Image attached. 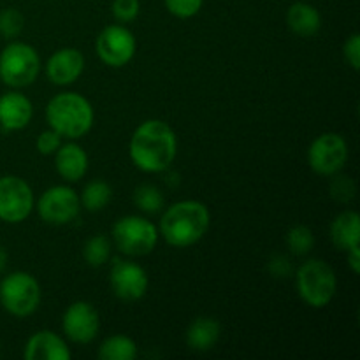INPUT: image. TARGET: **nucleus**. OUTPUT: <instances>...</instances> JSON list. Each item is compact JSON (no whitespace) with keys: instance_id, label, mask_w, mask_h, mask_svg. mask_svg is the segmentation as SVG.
<instances>
[{"instance_id":"1","label":"nucleus","mask_w":360,"mask_h":360,"mask_svg":"<svg viewBox=\"0 0 360 360\" xmlns=\"http://www.w3.org/2000/svg\"><path fill=\"white\" fill-rule=\"evenodd\" d=\"M178 139L171 127L162 120L141 123L130 137L129 155L137 169L144 172H162L174 162Z\"/></svg>"},{"instance_id":"2","label":"nucleus","mask_w":360,"mask_h":360,"mask_svg":"<svg viewBox=\"0 0 360 360\" xmlns=\"http://www.w3.org/2000/svg\"><path fill=\"white\" fill-rule=\"evenodd\" d=\"M211 224L210 210L199 200H179L167 207L160 220L165 241L176 248H188L206 236Z\"/></svg>"},{"instance_id":"3","label":"nucleus","mask_w":360,"mask_h":360,"mask_svg":"<svg viewBox=\"0 0 360 360\" xmlns=\"http://www.w3.org/2000/svg\"><path fill=\"white\" fill-rule=\"evenodd\" d=\"M94 108L83 95L63 91L55 95L46 108L49 127L67 139H79L94 127Z\"/></svg>"},{"instance_id":"4","label":"nucleus","mask_w":360,"mask_h":360,"mask_svg":"<svg viewBox=\"0 0 360 360\" xmlns=\"http://www.w3.org/2000/svg\"><path fill=\"white\" fill-rule=\"evenodd\" d=\"M299 297L311 308H326L338 290V278L333 267L319 259L302 264L295 274Z\"/></svg>"},{"instance_id":"5","label":"nucleus","mask_w":360,"mask_h":360,"mask_svg":"<svg viewBox=\"0 0 360 360\" xmlns=\"http://www.w3.org/2000/svg\"><path fill=\"white\" fill-rule=\"evenodd\" d=\"M41 72V58L30 44L11 42L0 53V79L13 88L34 83Z\"/></svg>"},{"instance_id":"6","label":"nucleus","mask_w":360,"mask_h":360,"mask_svg":"<svg viewBox=\"0 0 360 360\" xmlns=\"http://www.w3.org/2000/svg\"><path fill=\"white\" fill-rule=\"evenodd\" d=\"M0 302L14 316L32 315L41 302V287L32 274L16 271L0 283Z\"/></svg>"},{"instance_id":"7","label":"nucleus","mask_w":360,"mask_h":360,"mask_svg":"<svg viewBox=\"0 0 360 360\" xmlns=\"http://www.w3.org/2000/svg\"><path fill=\"white\" fill-rule=\"evenodd\" d=\"M112 238L120 252L125 255L143 257L155 250L158 243V229L150 220L143 217L120 218L112 227Z\"/></svg>"},{"instance_id":"8","label":"nucleus","mask_w":360,"mask_h":360,"mask_svg":"<svg viewBox=\"0 0 360 360\" xmlns=\"http://www.w3.org/2000/svg\"><path fill=\"white\" fill-rule=\"evenodd\" d=\"M313 171L322 176L338 174L348 160V144L340 134L327 132L316 137L308 150Z\"/></svg>"},{"instance_id":"9","label":"nucleus","mask_w":360,"mask_h":360,"mask_svg":"<svg viewBox=\"0 0 360 360\" xmlns=\"http://www.w3.org/2000/svg\"><path fill=\"white\" fill-rule=\"evenodd\" d=\"M34 210V192L18 176L0 178V220L20 224L27 220Z\"/></svg>"},{"instance_id":"10","label":"nucleus","mask_w":360,"mask_h":360,"mask_svg":"<svg viewBox=\"0 0 360 360\" xmlns=\"http://www.w3.org/2000/svg\"><path fill=\"white\" fill-rule=\"evenodd\" d=\"M37 210L46 224L65 225L76 220L81 210V200L70 186H51L41 195Z\"/></svg>"},{"instance_id":"11","label":"nucleus","mask_w":360,"mask_h":360,"mask_svg":"<svg viewBox=\"0 0 360 360\" xmlns=\"http://www.w3.org/2000/svg\"><path fill=\"white\" fill-rule=\"evenodd\" d=\"M97 55L105 65L123 67L136 55L137 42L132 32L123 25H109L97 37Z\"/></svg>"},{"instance_id":"12","label":"nucleus","mask_w":360,"mask_h":360,"mask_svg":"<svg viewBox=\"0 0 360 360\" xmlns=\"http://www.w3.org/2000/svg\"><path fill=\"white\" fill-rule=\"evenodd\" d=\"M62 329L65 336L74 343H90L97 338L98 329H101V319H98L97 309L86 301L72 302L63 313Z\"/></svg>"},{"instance_id":"13","label":"nucleus","mask_w":360,"mask_h":360,"mask_svg":"<svg viewBox=\"0 0 360 360\" xmlns=\"http://www.w3.org/2000/svg\"><path fill=\"white\" fill-rule=\"evenodd\" d=\"M148 274L139 264L127 262H115L111 269V287L116 297L123 299V301H139L144 297L148 290Z\"/></svg>"},{"instance_id":"14","label":"nucleus","mask_w":360,"mask_h":360,"mask_svg":"<svg viewBox=\"0 0 360 360\" xmlns=\"http://www.w3.org/2000/svg\"><path fill=\"white\" fill-rule=\"evenodd\" d=\"M84 56L76 48H62L53 53L46 62V74L49 81L60 86L74 83L83 74Z\"/></svg>"},{"instance_id":"15","label":"nucleus","mask_w":360,"mask_h":360,"mask_svg":"<svg viewBox=\"0 0 360 360\" xmlns=\"http://www.w3.org/2000/svg\"><path fill=\"white\" fill-rule=\"evenodd\" d=\"M32 115V102L20 91H7L0 97V125L9 132L25 129L30 123Z\"/></svg>"},{"instance_id":"16","label":"nucleus","mask_w":360,"mask_h":360,"mask_svg":"<svg viewBox=\"0 0 360 360\" xmlns=\"http://www.w3.org/2000/svg\"><path fill=\"white\" fill-rule=\"evenodd\" d=\"M69 347L65 341L55 333L41 330L28 340L25 347V359L27 360H70Z\"/></svg>"},{"instance_id":"17","label":"nucleus","mask_w":360,"mask_h":360,"mask_svg":"<svg viewBox=\"0 0 360 360\" xmlns=\"http://www.w3.org/2000/svg\"><path fill=\"white\" fill-rule=\"evenodd\" d=\"M56 171L65 181H79L88 171V155L79 144H63L56 150Z\"/></svg>"},{"instance_id":"18","label":"nucleus","mask_w":360,"mask_h":360,"mask_svg":"<svg viewBox=\"0 0 360 360\" xmlns=\"http://www.w3.org/2000/svg\"><path fill=\"white\" fill-rule=\"evenodd\" d=\"M330 239L338 250L348 252L360 243V218L355 211H345L330 225Z\"/></svg>"},{"instance_id":"19","label":"nucleus","mask_w":360,"mask_h":360,"mask_svg":"<svg viewBox=\"0 0 360 360\" xmlns=\"http://www.w3.org/2000/svg\"><path fill=\"white\" fill-rule=\"evenodd\" d=\"M287 23L290 30L301 37H311L322 27V16L311 4L295 2L287 11Z\"/></svg>"},{"instance_id":"20","label":"nucleus","mask_w":360,"mask_h":360,"mask_svg":"<svg viewBox=\"0 0 360 360\" xmlns=\"http://www.w3.org/2000/svg\"><path fill=\"white\" fill-rule=\"evenodd\" d=\"M220 340V323L213 319L199 316L186 330V343L192 350L207 352Z\"/></svg>"},{"instance_id":"21","label":"nucleus","mask_w":360,"mask_h":360,"mask_svg":"<svg viewBox=\"0 0 360 360\" xmlns=\"http://www.w3.org/2000/svg\"><path fill=\"white\" fill-rule=\"evenodd\" d=\"M102 360H132L137 357V345L127 336H111L98 348Z\"/></svg>"},{"instance_id":"22","label":"nucleus","mask_w":360,"mask_h":360,"mask_svg":"<svg viewBox=\"0 0 360 360\" xmlns=\"http://www.w3.org/2000/svg\"><path fill=\"white\" fill-rule=\"evenodd\" d=\"M112 188L105 181H91L81 193V204L88 211H101L111 202Z\"/></svg>"},{"instance_id":"23","label":"nucleus","mask_w":360,"mask_h":360,"mask_svg":"<svg viewBox=\"0 0 360 360\" xmlns=\"http://www.w3.org/2000/svg\"><path fill=\"white\" fill-rule=\"evenodd\" d=\"M109 255H111V245H109L108 238H104V236H94V238L88 239L83 248V257L88 266H104L108 262Z\"/></svg>"},{"instance_id":"24","label":"nucleus","mask_w":360,"mask_h":360,"mask_svg":"<svg viewBox=\"0 0 360 360\" xmlns=\"http://www.w3.org/2000/svg\"><path fill=\"white\" fill-rule=\"evenodd\" d=\"M134 202L144 213H157L164 206V197L155 185H141L134 192Z\"/></svg>"},{"instance_id":"25","label":"nucleus","mask_w":360,"mask_h":360,"mask_svg":"<svg viewBox=\"0 0 360 360\" xmlns=\"http://www.w3.org/2000/svg\"><path fill=\"white\" fill-rule=\"evenodd\" d=\"M287 245L290 252L295 255H306L315 246V236H313L311 229L306 225H297V227L290 229L287 234Z\"/></svg>"},{"instance_id":"26","label":"nucleus","mask_w":360,"mask_h":360,"mask_svg":"<svg viewBox=\"0 0 360 360\" xmlns=\"http://www.w3.org/2000/svg\"><path fill=\"white\" fill-rule=\"evenodd\" d=\"M23 27L25 18L18 9L9 7V9H4L0 13V34L6 39L18 37L23 32Z\"/></svg>"},{"instance_id":"27","label":"nucleus","mask_w":360,"mask_h":360,"mask_svg":"<svg viewBox=\"0 0 360 360\" xmlns=\"http://www.w3.org/2000/svg\"><path fill=\"white\" fill-rule=\"evenodd\" d=\"M164 4L172 16L186 20L199 13L204 0H164Z\"/></svg>"},{"instance_id":"28","label":"nucleus","mask_w":360,"mask_h":360,"mask_svg":"<svg viewBox=\"0 0 360 360\" xmlns=\"http://www.w3.org/2000/svg\"><path fill=\"white\" fill-rule=\"evenodd\" d=\"M112 16L120 23H130L139 16L141 4L139 0H112Z\"/></svg>"},{"instance_id":"29","label":"nucleus","mask_w":360,"mask_h":360,"mask_svg":"<svg viewBox=\"0 0 360 360\" xmlns=\"http://www.w3.org/2000/svg\"><path fill=\"white\" fill-rule=\"evenodd\" d=\"M330 195L340 202H348L355 195V183L348 176H336L330 183Z\"/></svg>"},{"instance_id":"30","label":"nucleus","mask_w":360,"mask_h":360,"mask_svg":"<svg viewBox=\"0 0 360 360\" xmlns=\"http://www.w3.org/2000/svg\"><path fill=\"white\" fill-rule=\"evenodd\" d=\"M62 146V136H60L56 130L49 129L44 130L41 136L37 137V150L42 155H53L56 153V150Z\"/></svg>"},{"instance_id":"31","label":"nucleus","mask_w":360,"mask_h":360,"mask_svg":"<svg viewBox=\"0 0 360 360\" xmlns=\"http://www.w3.org/2000/svg\"><path fill=\"white\" fill-rule=\"evenodd\" d=\"M345 58L347 62L350 63L352 69L359 70L360 69V35L359 34H352L348 37V41L345 42Z\"/></svg>"},{"instance_id":"32","label":"nucleus","mask_w":360,"mask_h":360,"mask_svg":"<svg viewBox=\"0 0 360 360\" xmlns=\"http://www.w3.org/2000/svg\"><path fill=\"white\" fill-rule=\"evenodd\" d=\"M269 273L274 278H287L292 273V264L287 257H274L269 262Z\"/></svg>"},{"instance_id":"33","label":"nucleus","mask_w":360,"mask_h":360,"mask_svg":"<svg viewBox=\"0 0 360 360\" xmlns=\"http://www.w3.org/2000/svg\"><path fill=\"white\" fill-rule=\"evenodd\" d=\"M347 257H348V266H350V269L354 271L355 274H359L360 273V250H359V246H357V248L348 250Z\"/></svg>"},{"instance_id":"34","label":"nucleus","mask_w":360,"mask_h":360,"mask_svg":"<svg viewBox=\"0 0 360 360\" xmlns=\"http://www.w3.org/2000/svg\"><path fill=\"white\" fill-rule=\"evenodd\" d=\"M6 264H7V252L4 250V246L0 245V271L6 267Z\"/></svg>"}]
</instances>
